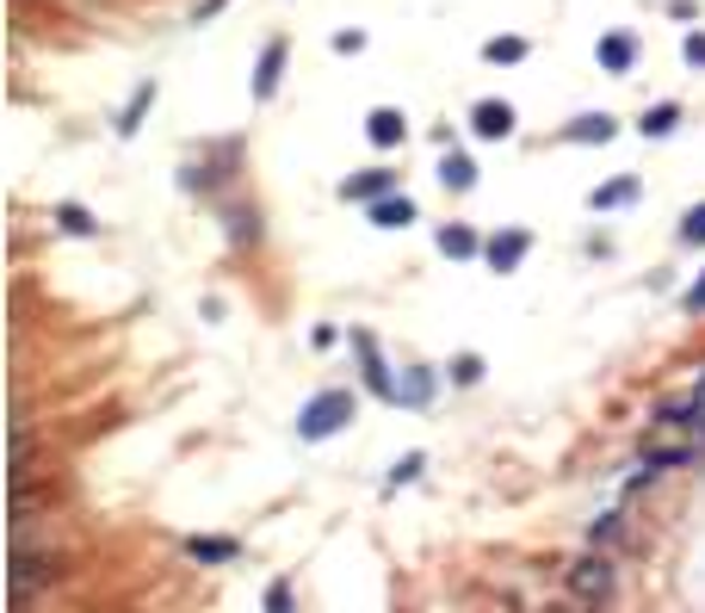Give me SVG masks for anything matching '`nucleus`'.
Instances as JSON below:
<instances>
[{"label": "nucleus", "mask_w": 705, "mask_h": 613, "mask_svg": "<svg viewBox=\"0 0 705 613\" xmlns=\"http://www.w3.org/2000/svg\"><path fill=\"white\" fill-rule=\"evenodd\" d=\"M564 589H569V601H581L588 613H600L612 595H619V577H612V558L607 551H581V558H569L564 564Z\"/></svg>", "instance_id": "f257e3e1"}, {"label": "nucleus", "mask_w": 705, "mask_h": 613, "mask_svg": "<svg viewBox=\"0 0 705 613\" xmlns=\"http://www.w3.org/2000/svg\"><path fill=\"white\" fill-rule=\"evenodd\" d=\"M346 422H353V397L346 391H316L310 403H303V415H298V434L303 441H334Z\"/></svg>", "instance_id": "f03ea898"}, {"label": "nucleus", "mask_w": 705, "mask_h": 613, "mask_svg": "<svg viewBox=\"0 0 705 613\" xmlns=\"http://www.w3.org/2000/svg\"><path fill=\"white\" fill-rule=\"evenodd\" d=\"M63 570H68L63 551H19L13 570H7V582H13V595L25 601L32 589H50V582H63Z\"/></svg>", "instance_id": "7ed1b4c3"}, {"label": "nucleus", "mask_w": 705, "mask_h": 613, "mask_svg": "<svg viewBox=\"0 0 705 613\" xmlns=\"http://www.w3.org/2000/svg\"><path fill=\"white\" fill-rule=\"evenodd\" d=\"M470 137H483V142L514 137V106H508V99H477V106H470Z\"/></svg>", "instance_id": "20e7f679"}, {"label": "nucleus", "mask_w": 705, "mask_h": 613, "mask_svg": "<svg viewBox=\"0 0 705 613\" xmlns=\"http://www.w3.org/2000/svg\"><path fill=\"white\" fill-rule=\"evenodd\" d=\"M526 249H533V236H526V230H502V236L483 242V261H489V273H514L520 261H526Z\"/></svg>", "instance_id": "39448f33"}, {"label": "nucleus", "mask_w": 705, "mask_h": 613, "mask_svg": "<svg viewBox=\"0 0 705 613\" xmlns=\"http://www.w3.org/2000/svg\"><path fill=\"white\" fill-rule=\"evenodd\" d=\"M279 68H285V38H267L260 44V68H254V99L279 94Z\"/></svg>", "instance_id": "423d86ee"}, {"label": "nucleus", "mask_w": 705, "mask_h": 613, "mask_svg": "<svg viewBox=\"0 0 705 613\" xmlns=\"http://www.w3.org/2000/svg\"><path fill=\"white\" fill-rule=\"evenodd\" d=\"M391 187H396V173H391V168H365V173H353V180L341 187V199L377 204V199H391Z\"/></svg>", "instance_id": "0eeeda50"}, {"label": "nucleus", "mask_w": 705, "mask_h": 613, "mask_svg": "<svg viewBox=\"0 0 705 613\" xmlns=\"http://www.w3.org/2000/svg\"><path fill=\"white\" fill-rule=\"evenodd\" d=\"M186 558H192V564H235L242 546H235V539H217V533H192L186 539Z\"/></svg>", "instance_id": "6e6552de"}, {"label": "nucleus", "mask_w": 705, "mask_h": 613, "mask_svg": "<svg viewBox=\"0 0 705 613\" xmlns=\"http://www.w3.org/2000/svg\"><path fill=\"white\" fill-rule=\"evenodd\" d=\"M631 63H638V38H631V32H607V38H600V68H607V75H626Z\"/></svg>", "instance_id": "1a4fd4ad"}, {"label": "nucleus", "mask_w": 705, "mask_h": 613, "mask_svg": "<svg viewBox=\"0 0 705 613\" xmlns=\"http://www.w3.org/2000/svg\"><path fill=\"white\" fill-rule=\"evenodd\" d=\"M365 137H372L377 149H396V142L408 137V125H403V112H396V106H377L372 118H365Z\"/></svg>", "instance_id": "9d476101"}, {"label": "nucleus", "mask_w": 705, "mask_h": 613, "mask_svg": "<svg viewBox=\"0 0 705 613\" xmlns=\"http://www.w3.org/2000/svg\"><path fill=\"white\" fill-rule=\"evenodd\" d=\"M372 223L377 230H408V223H415V204H408L403 192H391V199L372 204Z\"/></svg>", "instance_id": "9b49d317"}, {"label": "nucleus", "mask_w": 705, "mask_h": 613, "mask_svg": "<svg viewBox=\"0 0 705 613\" xmlns=\"http://www.w3.org/2000/svg\"><path fill=\"white\" fill-rule=\"evenodd\" d=\"M439 254L470 261V254H483V242H477V230H464V223H446V230H439Z\"/></svg>", "instance_id": "f8f14e48"}, {"label": "nucleus", "mask_w": 705, "mask_h": 613, "mask_svg": "<svg viewBox=\"0 0 705 613\" xmlns=\"http://www.w3.org/2000/svg\"><path fill=\"white\" fill-rule=\"evenodd\" d=\"M638 173H619V180H607V187H600L595 192V211H619V204H631V199H638Z\"/></svg>", "instance_id": "ddd939ff"}, {"label": "nucleus", "mask_w": 705, "mask_h": 613, "mask_svg": "<svg viewBox=\"0 0 705 613\" xmlns=\"http://www.w3.org/2000/svg\"><path fill=\"white\" fill-rule=\"evenodd\" d=\"M674 125H681V106H674V99H662V106H650V112L638 118V130H643V137H669Z\"/></svg>", "instance_id": "4468645a"}, {"label": "nucleus", "mask_w": 705, "mask_h": 613, "mask_svg": "<svg viewBox=\"0 0 705 613\" xmlns=\"http://www.w3.org/2000/svg\"><path fill=\"white\" fill-rule=\"evenodd\" d=\"M360 341V353H365V384H372L377 397H396V384H391V372H384V360H377V347L365 341V335H353Z\"/></svg>", "instance_id": "2eb2a0df"}, {"label": "nucleus", "mask_w": 705, "mask_h": 613, "mask_svg": "<svg viewBox=\"0 0 705 613\" xmlns=\"http://www.w3.org/2000/svg\"><path fill=\"white\" fill-rule=\"evenodd\" d=\"M612 130H619V125H612L607 112H588V118L569 125V137H576V142H612Z\"/></svg>", "instance_id": "dca6fc26"}, {"label": "nucleus", "mask_w": 705, "mask_h": 613, "mask_svg": "<svg viewBox=\"0 0 705 613\" xmlns=\"http://www.w3.org/2000/svg\"><path fill=\"white\" fill-rule=\"evenodd\" d=\"M56 223H63L68 236H94L99 230V218L87 211V204H56Z\"/></svg>", "instance_id": "f3484780"}, {"label": "nucleus", "mask_w": 705, "mask_h": 613, "mask_svg": "<svg viewBox=\"0 0 705 613\" xmlns=\"http://www.w3.org/2000/svg\"><path fill=\"white\" fill-rule=\"evenodd\" d=\"M439 180H446L452 192H470L477 187V168H470V156H446L439 161Z\"/></svg>", "instance_id": "a211bd4d"}, {"label": "nucleus", "mask_w": 705, "mask_h": 613, "mask_svg": "<svg viewBox=\"0 0 705 613\" xmlns=\"http://www.w3.org/2000/svg\"><path fill=\"white\" fill-rule=\"evenodd\" d=\"M149 99H156V81H142L137 94H130V106H125V118H118V137H130V130L142 125V112H149Z\"/></svg>", "instance_id": "6ab92c4d"}, {"label": "nucleus", "mask_w": 705, "mask_h": 613, "mask_svg": "<svg viewBox=\"0 0 705 613\" xmlns=\"http://www.w3.org/2000/svg\"><path fill=\"white\" fill-rule=\"evenodd\" d=\"M681 242H687V249H705V199L687 204V218H681Z\"/></svg>", "instance_id": "aec40b11"}, {"label": "nucleus", "mask_w": 705, "mask_h": 613, "mask_svg": "<svg viewBox=\"0 0 705 613\" xmlns=\"http://www.w3.org/2000/svg\"><path fill=\"white\" fill-rule=\"evenodd\" d=\"M483 56L489 63H520V56H526V38H489Z\"/></svg>", "instance_id": "412c9836"}, {"label": "nucleus", "mask_w": 705, "mask_h": 613, "mask_svg": "<svg viewBox=\"0 0 705 613\" xmlns=\"http://www.w3.org/2000/svg\"><path fill=\"white\" fill-rule=\"evenodd\" d=\"M267 613H298V601H291V582H285V577L267 582Z\"/></svg>", "instance_id": "4be33fe9"}, {"label": "nucleus", "mask_w": 705, "mask_h": 613, "mask_svg": "<svg viewBox=\"0 0 705 613\" xmlns=\"http://www.w3.org/2000/svg\"><path fill=\"white\" fill-rule=\"evenodd\" d=\"M421 465H427L421 453H403V458H396V472H391V489L396 484H415V477H421Z\"/></svg>", "instance_id": "5701e85b"}, {"label": "nucleus", "mask_w": 705, "mask_h": 613, "mask_svg": "<svg viewBox=\"0 0 705 613\" xmlns=\"http://www.w3.org/2000/svg\"><path fill=\"white\" fill-rule=\"evenodd\" d=\"M452 378H458V384H477V378H483V360H477V353H458V360H452Z\"/></svg>", "instance_id": "b1692460"}, {"label": "nucleus", "mask_w": 705, "mask_h": 613, "mask_svg": "<svg viewBox=\"0 0 705 613\" xmlns=\"http://www.w3.org/2000/svg\"><path fill=\"white\" fill-rule=\"evenodd\" d=\"M681 50H687L693 68H705V32H687V44H681Z\"/></svg>", "instance_id": "393cba45"}, {"label": "nucleus", "mask_w": 705, "mask_h": 613, "mask_svg": "<svg viewBox=\"0 0 705 613\" xmlns=\"http://www.w3.org/2000/svg\"><path fill=\"white\" fill-rule=\"evenodd\" d=\"M687 316H705V273H699V285L687 292Z\"/></svg>", "instance_id": "a878e982"}, {"label": "nucleus", "mask_w": 705, "mask_h": 613, "mask_svg": "<svg viewBox=\"0 0 705 613\" xmlns=\"http://www.w3.org/2000/svg\"><path fill=\"white\" fill-rule=\"evenodd\" d=\"M545 613H581V601H557V607H545Z\"/></svg>", "instance_id": "bb28decb"}]
</instances>
